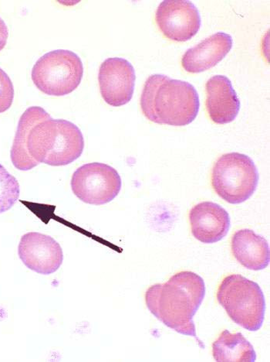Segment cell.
I'll use <instances>...</instances> for the list:
<instances>
[{
    "instance_id": "7c38bea8",
    "label": "cell",
    "mask_w": 270,
    "mask_h": 362,
    "mask_svg": "<svg viewBox=\"0 0 270 362\" xmlns=\"http://www.w3.org/2000/svg\"><path fill=\"white\" fill-rule=\"evenodd\" d=\"M206 90L207 110L211 121L219 125L234 121L240 110V101L231 81L224 76L211 77Z\"/></svg>"
},
{
    "instance_id": "ba28073f",
    "label": "cell",
    "mask_w": 270,
    "mask_h": 362,
    "mask_svg": "<svg viewBox=\"0 0 270 362\" xmlns=\"http://www.w3.org/2000/svg\"><path fill=\"white\" fill-rule=\"evenodd\" d=\"M155 21L164 36L177 42H185L197 35L202 23L198 8L185 0L161 3Z\"/></svg>"
},
{
    "instance_id": "9c48e42d",
    "label": "cell",
    "mask_w": 270,
    "mask_h": 362,
    "mask_svg": "<svg viewBox=\"0 0 270 362\" xmlns=\"http://www.w3.org/2000/svg\"><path fill=\"white\" fill-rule=\"evenodd\" d=\"M135 71L133 65L121 57H111L101 65L98 81L103 100L113 107L128 104L134 95Z\"/></svg>"
},
{
    "instance_id": "2e32d148",
    "label": "cell",
    "mask_w": 270,
    "mask_h": 362,
    "mask_svg": "<svg viewBox=\"0 0 270 362\" xmlns=\"http://www.w3.org/2000/svg\"><path fill=\"white\" fill-rule=\"evenodd\" d=\"M20 194L18 180L0 164V214L12 209L18 201Z\"/></svg>"
},
{
    "instance_id": "5b68a950",
    "label": "cell",
    "mask_w": 270,
    "mask_h": 362,
    "mask_svg": "<svg viewBox=\"0 0 270 362\" xmlns=\"http://www.w3.org/2000/svg\"><path fill=\"white\" fill-rule=\"evenodd\" d=\"M259 175L250 156L230 153L220 156L211 172V185L225 202L239 204L255 193Z\"/></svg>"
},
{
    "instance_id": "9a60e30c",
    "label": "cell",
    "mask_w": 270,
    "mask_h": 362,
    "mask_svg": "<svg viewBox=\"0 0 270 362\" xmlns=\"http://www.w3.org/2000/svg\"><path fill=\"white\" fill-rule=\"evenodd\" d=\"M212 356L217 362H255L257 353L241 333L225 330L212 344Z\"/></svg>"
},
{
    "instance_id": "ac0fdd59",
    "label": "cell",
    "mask_w": 270,
    "mask_h": 362,
    "mask_svg": "<svg viewBox=\"0 0 270 362\" xmlns=\"http://www.w3.org/2000/svg\"><path fill=\"white\" fill-rule=\"evenodd\" d=\"M9 30L5 22L0 18V52H2L6 45Z\"/></svg>"
},
{
    "instance_id": "8fae6325",
    "label": "cell",
    "mask_w": 270,
    "mask_h": 362,
    "mask_svg": "<svg viewBox=\"0 0 270 362\" xmlns=\"http://www.w3.org/2000/svg\"><path fill=\"white\" fill-rule=\"evenodd\" d=\"M192 233L204 244L216 243L224 238L231 228V217L219 204L204 202L195 205L190 212Z\"/></svg>"
},
{
    "instance_id": "3957f363",
    "label": "cell",
    "mask_w": 270,
    "mask_h": 362,
    "mask_svg": "<svg viewBox=\"0 0 270 362\" xmlns=\"http://www.w3.org/2000/svg\"><path fill=\"white\" fill-rule=\"evenodd\" d=\"M197 90L189 82L152 75L145 81L141 97L144 116L158 124L190 125L198 116Z\"/></svg>"
},
{
    "instance_id": "52a82bcc",
    "label": "cell",
    "mask_w": 270,
    "mask_h": 362,
    "mask_svg": "<svg viewBox=\"0 0 270 362\" xmlns=\"http://www.w3.org/2000/svg\"><path fill=\"white\" fill-rule=\"evenodd\" d=\"M71 189L86 204L103 205L113 201L121 189L118 171L108 164L91 163L79 168L72 176Z\"/></svg>"
},
{
    "instance_id": "7a4b0ae2",
    "label": "cell",
    "mask_w": 270,
    "mask_h": 362,
    "mask_svg": "<svg viewBox=\"0 0 270 362\" xmlns=\"http://www.w3.org/2000/svg\"><path fill=\"white\" fill-rule=\"evenodd\" d=\"M206 296L203 279L190 271L180 272L165 284H157L145 293L147 308L161 322L175 332L193 337L200 346L194 317Z\"/></svg>"
},
{
    "instance_id": "30bf717a",
    "label": "cell",
    "mask_w": 270,
    "mask_h": 362,
    "mask_svg": "<svg viewBox=\"0 0 270 362\" xmlns=\"http://www.w3.org/2000/svg\"><path fill=\"white\" fill-rule=\"evenodd\" d=\"M18 254L24 265L42 275L55 273L63 260L60 244L50 235L39 233H29L22 236Z\"/></svg>"
},
{
    "instance_id": "5bb4252c",
    "label": "cell",
    "mask_w": 270,
    "mask_h": 362,
    "mask_svg": "<svg viewBox=\"0 0 270 362\" xmlns=\"http://www.w3.org/2000/svg\"><path fill=\"white\" fill-rule=\"evenodd\" d=\"M231 250L235 259L248 269L263 270L269 264V243L252 230L237 231L232 238Z\"/></svg>"
},
{
    "instance_id": "4fadbf2b",
    "label": "cell",
    "mask_w": 270,
    "mask_h": 362,
    "mask_svg": "<svg viewBox=\"0 0 270 362\" xmlns=\"http://www.w3.org/2000/svg\"><path fill=\"white\" fill-rule=\"evenodd\" d=\"M233 44L230 35L218 32L185 52L182 59L183 67L193 74L214 68L231 51Z\"/></svg>"
},
{
    "instance_id": "6da1fadb",
    "label": "cell",
    "mask_w": 270,
    "mask_h": 362,
    "mask_svg": "<svg viewBox=\"0 0 270 362\" xmlns=\"http://www.w3.org/2000/svg\"><path fill=\"white\" fill-rule=\"evenodd\" d=\"M84 149L83 134L75 124L51 119L41 107L32 106L20 119L11 158L16 169L27 171L40 163L54 167L68 165Z\"/></svg>"
},
{
    "instance_id": "e0dca14e",
    "label": "cell",
    "mask_w": 270,
    "mask_h": 362,
    "mask_svg": "<svg viewBox=\"0 0 270 362\" xmlns=\"http://www.w3.org/2000/svg\"><path fill=\"white\" fill-rule=\"evenodd\" d=\"M14 98V88L7 74L0 69V113L9 110Z\"/></svg>"
},
{
    "instance_id": "8992f818",
    "label": "cell",
    "mask_w": 270,
    "mask_h": 362,
    "mask_svg": "<svg viewBox=\"0 0 270 362\" xmlns=\"http://www.w3.org/2000/svg\"><path fill=\"white\" fill-rule=\"evenodd\" d=\"M84 76L80 57L70 51L56 50L41 57L32 68L36 87L51 96H64L76 90Z\"/></svg>"
},
{
    "instance_id": "277c9868",
    "label": "cell",
    "mask_w": 270,
    "mask_h": 362,
    "mask_svg": "<svg viewBox=\"0 0 270 362\" xmlns=\"http://www.w3.org/2000/svg\"><path fill=\"white\" fill-rule=\"evenodd\" d=\"M217 300L233 322L257 332L265 319L266 300L259 286L239 274L226 276L219 286Z\"/></svg>"
}]
</instances>
